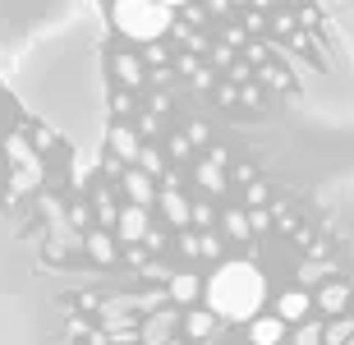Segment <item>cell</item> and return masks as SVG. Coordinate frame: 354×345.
Listing matches in <instances>:
<instances>
[{"instance_id": "1", "label": "cell", "mask_w": 354, "mask_h": 345, "mask_svg": "<svg viewBox=\"0 0 354 345\" xmlns=\"http://www.w3.org/2000/svg\"><path fill=\"white\" fill-rule=\"evenodd\" d=\"M267 299V281L253 263H225L207 281V313L230 322H258V308Z\"/></svg>"}, {"instance_id": "2", "label": "cell", "mask_w": 354, "mask_h": 345, "mask_svg": "<svg viewBox=\"0 0 354 345\" xmlns=\"http://www.w3.org/2000/svg\"><path fill=\"white\" fill-rule=\"evenodd\" d=\"M120 32H129L138 41H157L166 28L175 24V10L171 5H138V0H120L115 10H111Z\"/></svg>"}, {"instance_id": "3", "label": "cell", "mask_w": 354, "mask_h": 345, "mask_svg": "<svg viewBox=\"0 0 354 345\" xmlns=\"http://www.w3.org/2000/svg\"><path fill=\"white\" fill-rule=\"evenodd\" d=\"M5 152H10L14 171H37V166H41L37 152H32V143H28L24 133H10V138H5Z\"/></svg>"}, {"instance_id": "4", "label": "cell", "mask_w": 354, "mask_h": 345, "mask_svg": "<svg viewBox=\"0 0 354 345\" xmlns=\"http://www.w3.org/2000/svg\"><path fill=\"white\" fill-rule=\"evenodd\" d=\"M143 235H147V212L143 207H124V212H120V239L138 244Z\"/></svg>"}, {"instance_id": "5", "label": "cell", "mask_w": 354, "mask_h": 345, "mask_svg": "<svg viewBox=\"0 0 354 345\" xmlns=\"http://www.w3.org/2000/svg\"><path fill=\"white\" fill-rule=\"evenodd\" d=\"M124 194L133 198V207H147V203H152V175L124 171Z\"/></svg>"}, {"instance_id": "6", "label": "cell", "mask_w": 354, "mask_h": 345, "mask_svg": "<svg viewBox=\"0 0 354 345\" xmlns=\"http://www.w3.org/2000/svg\"><path fill=\"white\" fill-rule=\"evenodd\" d=\"M281 336H286V322H281V318H258L249 327V341L253 345H276Z\"/></svg>"}, {"instance_id": "7", "label": "cell", "mask_w": 354, "mask_h": 345, "mask_svg": "<svg viewBox=\"0 0 354 345\" xmlns=\"http://www.w3.org/2000/svg\"><path fill=\"white\" fill-rule=\"evenodd\" d=\"M304 313H308V295H304V290L281 295V304H276V318H281V322H299Z\"/></svg>"}, {"instance_id": "8", "label": "cell", "mask_w": 354, "mask_h": 345, "mask_svg": "<svg viewBox=\"0 0 354 345\" xmlns=\"http://www.w3.org/2000/svg\"><path fill=\"white\" fill-rule=\"evenodd\" d=\"M171 327H175V313H152V318L143 322V341L147 345H166Z\"/></svg>"}, {"instance_id": "9", "label": "cell", "mask_w": 354, "mask_h": 345, "mask_svg": "<svg viewBox=\"0 0 354 345\" xmlns=\"http://www.w3.org/2000/svg\"><path fill=\"white\" fill-rule=\"evenodd\" d=\"M111 147H115L120 161H138L143 157V147H138V138H133L129 129H111Z\"/></svg>"}, {"instance_id": "10", "label": "cell", "mask_w": 354, "mask_h": 345, "mask_svg": "<svg viewBox=\"0 0 354 345\" xmlns=\"http://www.w3.org/2000/svg\"><path fill=\"white\" fill-rule=\"evenodd\" d=\"M161 207H166V216H171L175 226H184V221L194 216V207H189V203H184L175 189H161Z\"/></svg>"}, {"instance_id": "11", "label": "cell", "mask_w": 354, "mask_h": 345, "mask_svg": "<svg viewBox=\"0 0 354 345\" xmlns=\"http://www.w3.org/2000/svg\"><path fill=\"white\" fill-rule=\"evenodd\" d=\"M198 277H171V299H180V304H189V299H198Z\"/></svg>"}, {"instance_id": "12", "label": "cell", "mask_w": 354, "mask_h": 345, "mask_svg": "<svg viewBox=\"0 0 354 345\" xmlns=\"http://www.w3.org/2000/svg\"><path fill=\"white\" fill-rule=\"evenodd\" d=\"M88 253L97 258V263H111V258H115V244H111V235L92 230V235H88Z\"/></svg>"}, {"instance_id": "13", "label": "cell", "mask_w": 354, "mask_h": 345, "mask_svg": "<svg viewBox=\"0 0 354 345\" xmlns=\"http://www.w3.org/2000/svg\"><path fill=\"white\" fill-rule=\"evenodd\" d=\"M115 74L129 83V88H138V83H143V65H138L133 55H115Z\"/></svg>"}, {"instance_id": "14", "label": "cell", "mask_w": 354, "mask_h": 345, "mask_svg": "<svg viewBox=\"0 0 354 345\" xmlns=\"http://www.w3.org/2000/svg\"><path fill=\"white\" fill-rule=\"evenodd\" d=\"M37 185H41V166H37V171H14V180H10L14 194H32Z\"/></svg>"}, {"instance_id": "15", "label": "cell", "mask_w": 354, "mask_h": 345, "mask_svg": "<svg viewBox=\"0 0 354 345\" xmlns=\"http://www.w3.org/2000/svg\"><path fill=\"white\" fill-rule=\"evenodd\" d=\"M198 180H203V185H207L212 194H221V189H225V180H221V166H216V161H203V166H198Z\"/></svg>"}, {"instance_id": "16", "label": "cell", "mask_w": 354, "mask_h": 345, "mask_svg": "<svg viewBox=\"0 0 354 345\" xmlns=\"http://www.w3.org/2000/svg\"><path fill=\"white\" fill-rule=\"evenodd\" d=\"M184 327H189V336H212L216 318H212V313H189V322H184Z\"/></svg>"}, {"instance_id": "17", "label": "cell", "mask_w": 354, "mask_h": 345, "mask_svg": "<svg viewBox=\"0 0 354 345\" xmlns=\"http://www.w3.org/2000/svg\"><path fill=\"white\" fill-rule=\"evenodd\" d=\"M97 216H102L106 226H111V221L120 226V212H115V203H111V194H106V189H97Z\"/></svg>"}, {"instance_id": "18", "label": "cell", "mask_w": 354, "mask_h": 345, "mask_svg": "<svg viewBox=\"0 0 354 345\" xmlns=\"http://www.w3.org/2000/svg\"><path fill=\"white\" fill-rule=\"evenodd\" d=\"M225 230H230L235 239H249L253 235V226H249V216H244V212H230V216H225Z\"/></svg>"}, {"instance_id": "19", "label": "cell", "mask_w": 354, "mask_h": 345, "mask_svg": "<svg viewBox=\"0 0 354 345\" xmlns=\"http://www.w3.org/2000/svg\"><path fill=\"white\" fill-rule=\"evenodd\" d=\"M345 299H350V295H345V286H327V290H322V308H327V313L345 308Z\"/></svg>"}, {"instance_id": "20", "label": "cell", "mask_w": 354, "mask_h": 345, "mask_svg": "<svg viewBox=\"0 0 354 345\" xmlns=\"http://www.w3.org/2000/svg\"><path fill=\"white\" fill-rule=\"evenodd\" d=\"M295 345H322V327H299Z\"/></svg>"}, {"instance_id": "21", "label": "cell", "mask_w": 354, "mask_h": 345, "mask_svg": "<svg viewBox=\"0 0 354 345\" xmlns=\"http://www.w3.org/2000/svg\"><path fill=\"white\" fill-rule=\"evenodd\" d=\"M32 147H37V152H51V147H55V133L51 129H37V133H32Z\"/></svg>"}, {"instance_id": "22", "label": "cell", "mask_w": 354, "mask_h": 345, "mask_svg": "<svg viewBox=\"0 0 354 345\" xmlns=\"http://www.w3.org/2000/svg\"><path fill=\"white\" fill-rule=\"evenodd\" d=\"M138 161H143V175H157L161 171V157L152 152V147H143V157H138Z\"/></svg>"}, {"instance_id": "23", "label": "cell", "mask_w": 354, "mask_h": 345, "mask_svg": "<svg viewBox=\"0 0 354 345\" xmlns=\"http://www.w3.org/2000/svg\"><path fill=\"white\" fill-rule=\"evenodd\" d=\"M69 226H88V207H69Z\"/></svg>"}, {"instance_id": "24", "label": "cell", "mask_w": 354, "mask_h": 345, "mask_svg": "<svg viewBox=\"0 0 354 345\" xmlns=\"http://www.w3.org/2000/svg\"><path fill=\"white\" fill-rule=\"evenodd\" d=\"M216 249H221V244H216V235H203V239H198V253H216Z\"/></svg>"}]
</instances>
